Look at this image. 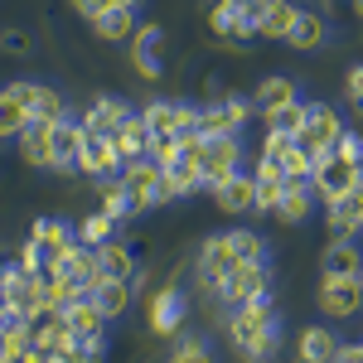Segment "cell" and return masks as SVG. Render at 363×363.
I'll return each mask as SVG.
<instances>
[{"instance_id":"15","label":"cell","mask_w":363,"mask_h":363,"mask_svg":"<svg viewBox=\"0 0 363 363\" xmlns=\"http://www.w3.org/2000/svg\"><path fill=\"white\" fill-rule=\"evenodd\" d=\"M213 203H218L223 213H257V179L238 169L233 179L213 184Z\"/></svg>"},{"instance_id":"49","label":"cell","mask_w":363,"mask_h":363,"mask_svg":"<svg viewBox=\"0 0 363 363\" xmlns=\"http://www.w3.org/2000/svg\"><path fill=\"white\" fill-rule=\"evenodd\" d=\"M112 5H131V10H136V5H140V0H112Z\"/></svg>"},{"instance_id":"29","label":"cell","mask_w":363,"mask_h":363,"mask_svg":"<svg viewBox=\"0 0 363 363\" xmlns=\"http://www.w3.org/2000/svg\"><path fill=\"white\" fill-rule=\"evenodd\" d=\"M92 29H97V39H131L136 34V10L131 5H112V10H102L92 20Z\"/></svg>"},{"instance_id":"35","label":"cell","mask_w":363,"mask_h":363,"mask_svg":"<svg viewBox=\"0 0 363 363\" xmlns=\"http://www.w3.org/2000/svg\"><path fill=\"white\" fill-rule=\"evenodd\" d=\"M29 121H34V116L25 112V102H15L10 87H5V92H0V136H20Z\"/></svg>"},{"instance_id":"37","label":"cell","mask_w":363,"mask_h":363,"mask_svg":"<svg viewBox=\"0 0 363 363\" xmlns=\"http://www.w3.org/2000/svg\"><path fill=\"white\" fill-rule=\"evenodd\" d=\"M199 136H203V140H208V136H238V126L228 121L223 107H203V112H199Z\"/></svg>"},{"instance_id":"42","label":"cell","mask_w":363,"mask_h":363,"mask_svg":"<svg viewBox=\"0 0 363 363\" xmlns=\"http://www.w3.org/2000/svg\"><path fill=\"white\" fill-rule=\"evenodd\" d=\"M344 97H349V107L363 116V63H359V68H349V78H344Z\"/></svg>"},{"instance_id":"47","label":"cell","mask_w":363,"mask_h":363,"mask_svg":"<svg viewBox=\"0 0 363 363\" xmlns=\"http://www.w3.org/2000/svg\"><path fill=\"white\" fill-rule=\"evenodd\" d=\"M335 363H363V344H339Z\"/></svg>"},{"instance_id":"13","label":"cell","mask_w":363,"mask_h":363,"mask_svg":"<svg viewBox=\"0 0 363 363\" xmlns=\"http://www.w3.org/2000/svg\"><path fill=\"white\" fill-rule=\"evenodd\" d=\"M10 97L25 102V112L34 121H63V97L54 87H39V83H10Z\"/></svg>"},{"instance_id":"6","label":"cell","mask_w":363,"mask_h":363,"mask_svg":"<svg viewBox=\"0 0 363 363\" xmlns=\"http://www.w3.org/2000/svg\"><path fill=\"white\" fill-rule=\"evenodd\" d=\"M363 165H349V160H339V155H325L320 165L310 169V189H315V199H325V208L335 203V199L349 194V184L359 179Z\"/></svg>"},{"instance_id":"46","label":"cell","mask_w":363,"mask_h":363,"mask_svg":"<svg viewBox=\"0 0 363 363\" xmlns=\"http://www.w3.org/2000/svg\"><path fill=\"white\" fill-rule=\"evenodd\" d=\"M73 10H78L83 20H97L102 10H112V0H73Z\"/></svg>"},{"instance_id":"9","label":"cell","mask_w":363,"mask_h":363,"mask_svg":"<svg viewBox=\"0 0 363 363\" xmlns=\"http://www.w3.org/2000/svg\"><path fill=\"white\" fill-rule=\"evenodd\" d=\"M63 320H68V330H73V339H78V344H87L92 354H102V339H107V315L92 306L87 296L63 310Z\"/></svg>"},{"instance_id":"10","label":"cell","mask_w":363,"mask_h":363,"mask_svg":"<svg viewBox=\"0 0 363 363\" xmlns=\"http://www.w3.org/2000/svg\"><path fill=\"white\" fill-rule=\"evenodd\" d=\"M160 49H165V29L160 25H136V34H131V68H136L145 83L160 78Z\"/></svg>"},{"instance_id":"51","label":"cell","mask_w":363,"mask_h":363,"mask_svg":"<svg viewBox=\"0 0 363 363\" xmlns=\"http://www.w3.org/2000/svg\"><path fill=\"white\" fill-rule=\"evenodd\" d=\"M0 272H5V257H0Z\"/></svg>"},{"instance_id":"36","label":"cell","mask_w":363,"mask_h":363,"mask_svg":"<svg viewBox=\"0 0 363 363\" xmlns=\"http://www.w3.org/2000/svg\"><path fill=\"white\" fill-rule=\"evenodd\" d=\"M107 238H112V218H107L102 208H97V213H87L83 223H78V242H87V247H102Z\"/></svg>"},{"instance_id":"8","label":"cell","mask_w":363,"mask_h":363,"mask_svg":"<svg viewBox=\"0 0 363 363\" xmlns=\"http://www.w3.org/2000/svg\"><path fill=\"white\" fill-rule=\"evenodd\" d=\"M262 160H277L286 179H310V169H315V160H310L306 145H301L296 136H281V131H267Z\"/></svg>"},{"instance_id":"21","label":"cell","mask_w":363,"mask_h":363,"mask_svg":"<svg viewBox=\"0 0 363 363\" xmlns=\"http://www.w3.org/2000/svg\"><path fill=\"white\" fill-rule=\"evenodd\" d=\"M126 116H131L126 102H116V97H97V102L83 112V126H87V136H116V126H121Z\"/></svg>"},{"instance_id":"18","label":"cell","mask_w":363,"mask_h":363,"mask_svg":"<svg viewBox=\"0 0 363 363\" xmlns=\"http://www.w3.org/2000/svg\"><path fill=\"white\" fill-rule=\"evenodd\" d=\"M87 126L78 121H58L54 126V169H78V160H83V150H87Z\"/></svg>"},{"instance_id":"25","label":"cell","mask_w":363,"mask_h":363,"mask_svg":"<svg viewBox=\"0 0 363 363\" xmlns=\"http://www.w3.org/2000/svg\"><path fill=\"white\" fill-rule=\"evenodd\" d=\"M310 208H315V189H310V179H291L286 194H281V203H277V218H281V223H306Z\"/></svg>"},{"instance_id":"24","label":"cell","mask_w":363,"mask_h":363,"mask_svg":"<svg viewBox=\"0 0 363 363\" xmlns=\"http://www.w3.org/2000/svg\"><path fill=\"white\" fill-rule=\"evenodd\" d=\"M203 189V169H199V155H179L174 165L165 169V199H184Z\"/></svg>"},{"instance_id":"43","label":"cell","mask_w":363,"mask_h":363,"mask_svg":"<svg viewBox=\"0 0 363 363\" xmlns=\"http://www.w3.org/2000/svg\"><path fill=\"white\" fill-rule=\"evenodd\" d=\"M0 49H5V54H29V34L25 29H5V34H0Z\"/></svg>"},{"instance_id":"2","label":"cell","mask_w":363,"mask_h":363,"mask_svg":"<svg viewBox=\"0 0 363 363\" xmlns=\"http://www.w3.org/2000/svg\"><path fill=\"white\" fill-rule=\"evenodd\" d=\"M121 184H126L136 213L165 203V169L155 165V160H131V165H121Z\"/></svg>"},{"instance_id":"28","label":"cell","mask_w":363,"mask_h":363,"mask_svg":"<svg viewBox=\"0 0 363 363\" xmlns=\"http://www.w3.org/2000/svg\"><path fill=\"white\" fill-rule=\"evenodd\" d=\"M286 44H291V49H301V54L320 49V44H325V15L301 10V15H296V25H291V34H286Z\"/></svg>"},{"instance_id":"1","label":"cell","mask_w":363,"mask_h":363,"mask_svg":"<svg viewBox=\"0 0 363 363\" xmlns=\"http://www.w3.org/2000/svg\"><path fill=\"white\" fill-rule=\"evenodd\" d=\"M228 339H233V349H238L247 363L272 359V349H277V315H272V301L257 296V301H247V306H233Z\"/></svg>"},{"instance_id":"44","label":"cell","mask_w":363,"mask_h":363,"mask_svg":"<svg viewBox=\"0 0 363 363\" xmlns=\"http://www.w3.org/2000/svg\"><path fill=\"white\" fill-rule=\"evenodd\" d=\"M5 363H49V354H44V349H34V344H25V349H10Z\"/></svg>"},{"instance_id":"20","label":"cell","mask_w":363,"mask_h":363,"mask_svg":"<svg viewBox=\"0 0 363 363\" xmlns=\"http://www.w3.org/2000/svg\"><path fill=\"white\" fill-rule=\"evenodd\" d=\"M116 150H121V160L131 165V160H150V126H145V116H126L121 126H116Z\"/></svg>"},{"instance_id":"3","label":"cell","mask_w":363,"mask_h":363,"mask_svg":"<svg viewBox=\"0 0 363 363\" xmlns=\"http://www.w3.org/2000/svg\"><path fill=\"white\" fill-rule=\"evenodd\" d=\"M199 169H203V184L208 189L233 179L242 169V145H238V136H208L203 150H199Z\"/></svg>"},{"instance_id":"7","label":"cell","mask_w":363,"mask_h":363,"mask_svg":"<svg viewBox=\"0 0 363 363\" xmlns=\"http://www.w3.org/2000/svg\"><path fill=\"white\" fill-rule=\"evenodd\" d=\"M272 291V272H267V262H238V272L218 286V296H223L228 306H247L257 296H267Z\"/></svg>"},{"instance_id":"27","label":"cell","mask_w":363,"mask_h":363,"mask_svg":"<svg viewBox=\"0 0 363 363\" xmlns=\"http://www.w3.org/2000/svg\"><path fill=\"white\" fill-rule=\"evenodd\" d=\"M335 349H339V339L330 335L325 325H310V330H301V344H296L301 363H335Z\"/></svg>"},{"instance_id":"50","label":"cell","mask_w":363,"mask_h":363,"mask_svg":"<svg viewBox=\"0 0 363 363\" xmlns=\"http://www.w3.org/2000/svg\"><path fill=\"white\" fill-rule=\"evenodd\" d=\"M354 15H359V20H363V0H354Z\"/></svg>"},{"instance_id":"48","label":"cell","mask_w":363,"mask_h":363,"mask_svg":"<svg viewBox=\"0 0 363 363\" xmlns=\"http://www.w3.org/2000/svg\"><path fill=\"white\" fill-rule=\"evenodd\" d=\"M228 5H238V10H257L262 0H228Z\"/></svg>"},{"instance_id":"17","label":"cell","mask_w":363,"mask_h":363,"mask_svg":"<svg viewBox=\"0 0 363 363\" xmlns=\"http://www.w3.org/2000/svg\"><path fill=\"white\" fill-rule=\"evenodd\" d=\"M131 291H136V277L131 281H121V277H102L92 291H87V301L102 310L107 320H116V315H126L131 310Z\"/></svg>"},{"instance_id":"41","label":"cell","mask_w":363,"mask_h":363,"mask_svg":"<svg viewBox=\"0 0 363 363\" xmlns=\"http://www.w3.org/2000/svg\"><path fill=\"white\" fill-rule=\"evenodd\" d=\"M97 359H102V354H92L87 344H78V339H73V344H68V349H58L49 363H97Z\"/></svg>"},{"instance_id":"38","label":"cell","mask_w":363,"mask_h":363,"mask_svg":"<svg viewBox=\"0 0 363 363\" xmlns=\"http://www.w3.org/2000/svg\"><path fill=\"white\" fill-rule=\"evenodd\" d=\"M228 242H233V252H238L242 262H267V242H262L257 233H247V228H242V233H228Z\"/></svg>"},{"instance_id":"5","label":"cell","mask_w":363,"mask_h":363,"mask_svg":"<svg viewBox=\"0 0 363 363\" xmlns=\"http://www.w3.org/2000/svg\"><path fill=\"white\" fill-rule=\"evenodd\" d=\"M320 310L330 320H349L363 310V272L359 277H325L320 281Z\"/></svg>"},{"instance_id":"52","label":"cell","mask_w":363,"mask_h":363,"mask_svg":"<svg viewBox=\"0 0 363 363\" xmlns=\"http://www.w3.org/2000/svg\"><path fill=\"white\" fill-rule=\"evenodd\" d=\"M359 140H363V131H359Z\"/></svg>"},{"instance_id":"32","label":"cell","mask_w":363,"mask_h":363,"mask_svg":"<svg viewBox=\"0 0 363 363\" xmlns=\"http://www.w3.org/2000/svg\"><path fill=\"white\" fill-rule=\"evenodd\" d=\"M310 121V102H286V107H277V112H267V131H281V136H301Z\"/></svg>"},{"instance_id":"39","label":"cell","mask_w":363,"mask_h":363,"mask_svg":"<svg viewBox=\"0 0 363 363\" xmlns=\"http://www.w3.org/2000/svg\"><path fill=\"white\" fill-rule=\"evenodd\" d=\"M150 160H155L160 169H169L174 160H179V136H155L150 140Z\"/></svg>"},{"instance_id":"30","label":"cell","mask_w":363,"mask_h":363,"mask_svg":"<svg viewBox=\"0 0 363 363\" xmlns=\"http://www.w3.org/2000/svg\"><path fill=\"white\" fill-rule=\"evenodd\" d=\"M179 320H184L179 296H174V291H155V301H150V330H155V335H174Z\"/></svg>"},{"instance_id":"11","label":"cell","mask_w":363,"mask_h":363,"mask_svg":"<svg viewBox=\"0 0 363 363\" xmlns=\"http://www.w3.org/2000/svg\"><path fill=\"white\" fill-rule=\"evenodd\" d=\"M238 262H242V257L233 252L228 233H223V238H208V242H203V252H199V277H203V286H213V291H218V286L238 272Z\"/></svg>"},{"instance_id":"26","label":"cell","mask_w":363,"mask_h":363,"mask_svg":"<svg viewBox=\"0 0 363 363\" xmlns=\"http://www.w3.org/2000/svg\"><path fill=\"white\" fill-rule=\"evenodd\" d=\"M320 272H325V277H359L363 272L359 247H354L349 238H335V242L325 247V257H320Z\"/></svg>"},{"instance_id":"14","label":"cell","mask_w":363,"mask_h":363,"mask_svg":"<svg viewBox=\"0 0 363 363\" xmlns=\"http://www.w3.org/2000/svg\"><path fill=\"white\" fill-rule=\"evenodd\" d=\"M296 5L291 0H262L257 10H252V25H257V39H286L291 25H296Z\"/></svg>"},{"instance_id":"33","label":"cell","mask_w":363,"mask_h":363,"mask_svg":"<svg viewBox=\"0 0 363 363\" xmlns=\"http://www.w3.org/2000/svg\"><path fill=\"white\" fill-rule=\"evenodd\" d=\"M97 272H102V277L131 281V272H136V267H131V247H121V242H112V238H107V242L97 247Z\"/></svg>"},{"instance_id":"12","label":"cell","mask_w":363,"mask_h":363,"mask_svg":"<svg viewBox=\"0 0 363 363\" xmlns=\"http://www.w3.org/2000/svg\"><path fill=\"white\" fill-rule=\"evenodd\" d=\"M325 213H330V233H335V238H354V233H359L363 228V169H359V179L349 184V194L335 199Z\"/></svg>"},{"instance_id":"4","label":"cell","mask_w":363,"mask_h":363,"mask_svg":"<svg viewBox=\"0 0 363 363\" xmlns=\"http://www.w3.org/2000/svg\"><path fill=\"white\" fill-rule=\"evenodd\" d=\"M339 136H344V121H339V112H335V107H325V102H315V107H310L306 131H301L296 140L306 145L310 160L320 165V160H325V155H330V150L339 145Z\"/></svg>"},{"instance_id":"19","label":"cell","mask_w":363,"mask_h":363,"mask_svg":"<svg viewBox=\"0 0 363 363\" xmlns=\"http://www.w3.org/2000/svg\"><path fill=\"white\" fill-rule=\"evenodd\" d=\"M54 126L58 121H29L25 131H20V150H25V160L34 169L54 165Z\"/></svg>"},{"instance_id":"31","label":"cell","mask_w":363,"mask_h":363,"mask_svg":"<svg viewBox=\"0 0 363 363\" xmlns=\"http://www.w3.org/2000/svg\"><path fill=\"white\" fill-rule=\"evenodd\" d=\"M286 102H296V78H262V87H257V112L267 116V112H277V107H286Z\"/></svg>"},{"instance_id":"45","label":"cell","mask_w":363,"mask_h":363,"mask_svg":"<svg viewBox=\"0 0 363 363\" xmlns=\"http://www.w3.org/2000/svg\"><path fill=\"white\" fill-rule=\"evenodd\" d=\"M223 112H228V121H233V126H242V121L252 116V107L242 102V97H228V102H223Z\"/></svg>"},{"instance_id":"16","label":"cell","mask_w":363,"mask_h":363,"mask_svg":"<svg viewBox=\"0 0 363 363\" xmlns=\"http://www.w3.org/2000/svg\"><path fill=\"white\" fill-rule=\"evenodd\" d=\"M121 150H116V140L112 136H92L87 140V150H83V160H78V169L83 174H92V179H112V174H121Z\"/></svg>"},{"instance_id":"23","label":"cell","mask_w":363,"mask_h":363,"mask_svg":"<svg viewBox=\"0 0 363 363\" xmlns=\"http://www.w3.org/2000/svg\"><path fill=\"white\" fill-rule=\"evenodd\" d=\"M29 238L44 247V257H49V267H54L63 252L78 242V233H68V228L58 223V218H34V228H29Z\"/></svg>"},{"instance_id":"22","label":"cell","mask_w":363,"mask_h":363,"mask_svg":"<svg viewBox=\"0 0 363 363\" xmlns=\"http://www.w3.org/2000/svg\"><path fill=\"white\" fill-rule=\"evenodd\" d=\"M257 213H277V203H281V194H286V174H281V165L277 160H257Z\"/></svg>"},{"instance_id":"34","label":"cell","mask_w":363,"mask_h":363,"mask_svg":"<svg viewBox=\"0 0 363 363\" xmlns=\"http://www.w3.org/2000/svg\"><path fill=\"white\" fill-rule=\"evenodd\" d=\"M102 213H107L112 223L136 213V208H131V194H126V184H121V179H102Z\"/></svg>"},{"instance_id":"40","label":"cell","mask_w":363,"mask_h":363,"mask_svg":"<svg viewBox=\"0 0 363 363\" xmlns=\"http://www.w3.org/2000/svg\"><path fill=\"white\" fill-rule=\"evenodd\" d=\"M169 363H213V359H208V349H203L199 339H184V344L169 354Z\"/></svg>"}]
</instances>
